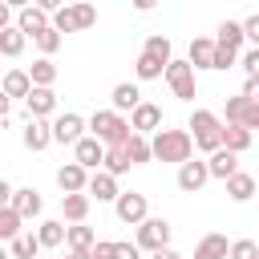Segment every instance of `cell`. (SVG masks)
<instances>
[{
    "mask_svg": "<svg viewBox=\"0 0 259 259\" xmlns=\"http://www.w3.org/2000/svg\"><path fill=\"white\" fill-rule=\"evenodd\" d=\"M186 130H190V138H194V146H198L202 154H219V150H223V130H227V121H223L219 113L194 109Z\"/></svg>",
    "mask_w": 259,
    "mask_h": 259,
    "instance_id": "6da1fadb",
    "label": "cell"
},
{
    "mask_svg": "<svg viewBox=\"0 0 259 259\" xmlns=\"http://www.w3.org/2000/svg\"><path fill=\"white\" fill-rule=\"evenodd\" d=\"M150 146H154V158H158V162H178V166H186L190 154H194L190 130H158V134L150 138Z\"/></svg>",
    "mask_w": 259,
    "mask_h": 259,
    "instance_id": "7a4b0ae2",
    "label": "cell"
},
{
    "mask_svg": "<svg viewBox=\"0 0 259 259\" xmlns=\"http://www.w3.org/2000/svg\"><path fill=\"white\" fill-rule=\"evenodd\" d=\"M89 130H93V138L105 142L109 150H113V146H125V142L134 138L130 117H121V113H113V109H97V113L89 117Z\"/></svg>",
    "mask_w": 259,
    "mask_h": 259,
    "instance_id": "3957f363",
    "label": "cell"
},
{
    "mask_svg": "<svg viewBox=\"0 0 259 259\" xmlns=\"http://www.w3.org/2000/svg\"><path fill=\"white\" fill-rule=\"evenodd\" d=\"M93 24H97V8L93 4H69V8L53 12V28L57 32H85Z\"/></svg>",
    "mask_w": 259,
    "mask_h": 259,
    "instance_id": "277c9868",
    "label": "cell"
},
{
    "mask_svg": "<svg viewBox=\"0 0 259 259\" xmlns=\"http://www.w3.org/2000/svg\"><path fill=\"white\" fill-rule=\"evenodd\" d=\"M142 251H150V255H158V251H166L170 247V223L166 219H146L142 227H138V239H134Z\"/></svg>",
    "mask_w": 259,
    "mask_h": 259,
    "instance_id": "5b68a950",
    "label": "cell"
},
{
    "mask_svg": "<svg viewBox=\"0 0 259 259\" xmlns=\"http://www.w3.org/2000/svg\"><path fill=\"white\" fill-rule=\"evenodd\" d=\"M16 28L24 36H40L45 28H53V12L45 4H20L16 8Z\"/></svg>",
    "mask_w": 259,
    "mask_h": 259,
    "instance_id": "8992f818",
    "label": "cell"
},
{
    "mask_svg": "<svg viewBox=\"0 0 259 259\" xmlns=\"http://www.w3.org/2000/svg\"><path fill=\"white\" fill-rule=\"evenodd\" d=\"M113 210H117V219H121L125 227H142V223L150 219L146 194H138V190H121V198L113 202Z\"/></svg>",
    "mask_w": 259,
    "mask_h": 259,
    "instance_id": "52a82bcc",
    "label": "cell"
},
{
    "mask_svg": "<svg viewBox=\"0 0 259 259\" xmlns=\"http://www.w3.org/2000/svg\"><path fill=\"white\" fill-rule=\"evenodd\" d=\"M227 125H243V130H259V101L251 97H227Z\"/></svg>",
    "mask_w": 259,
    "mask_h": 259,
    "instance_id": "ba28073f",
    "label": "cell"
},
{
    "mask_svg": "<svg viewBox=\"0 0 259 259\" xmlns=\"http://www.w3.org/2000/svg\"><path fill=\"white\" fill-rule=\"evenodd\" d=\"M166 85L174 89V97L194 101V65H190V61H170V69H166Z\"/></svg>",
    "mask_w": 259,
    "mask_h": 259,
    "instance_id": "9c48e42d",
    "label": "cell"
},
{
    "mask_svg": "<svg viewBox=\"0 0 259 259\" xmlns=\"http://www.w3.org/2000/svg\"><path fill=\"white\" fill-rule=\"evenodd\" d=\"M85 117L81 113H57L53 117V142H61V146H77L85 134Z\"/></svg>",
    "mask_w": 259,
    "mask_h": 259,
    "instance_id": "30bf717a",
    "label": "cell"
},
{
    "mask_svg": "<svg viewBox=\"0 0 259 259\" xmlns=\"http://www.w3.org/2000/svg\"><path fill=\"white\" fill-rule=\"evenodd\" d=\"M105 142H97V138H81L77 146H73V162L77 166H85V170H93L97 174V166H105Z\"/></svg>",
    "mask_w": 259,
    "mask_h": 259,
    "instance_id": "8fae6325",
    "label": "cell"
},
{
    "mask_svg": "<svg viewBox=\"0 0 259 259\" xmlns=\"http://www.w3.org/2000/svg\"><path fill=\"white\" fill-rule=\"evenodd\" d=\"M89 170L85 166H77V162H65L61 170H57V186L65 190V194H89Z\"/></svg>",
    "mask_w": 259,
    "mask_h": 259,
    "instance_id": "7c38bea8",
    "label": "cell"
},
{
    "mask_svg": "<svg viewBox=\"0 0 259 259\" xmlns=\"http://www.w3.org/2000/svg\"><path fill=\"white\" fill-rule=\"evenodd\" d=\"M206 182H210V166H206V162L190 158L186 166H178V190H186V194H198Z\"/></svg>",
    "mask_w": 259,
    "mask_h": 259,
    "instance_id": "4fadbf2b",
    "label": "cell"
},
{
    "mask_svg": "<svg viewBox=\"0 0 259 259\" xmlns=\"http://www.w3.org/2000/svg\"><path fill=\"white\" fill-rule=\"evenodd\" d=\"M130 125H134V134H142V138H146V134H158V130H162V109H158L154 101H142V105L130 113Z\"/></svg>",
    "mask_w": 259,
    "mask_h": 259,
    "instance_id": "5bb4252c",
    "label": "cell"
},
{
    "mask_svg": "<svg viewBox=\"0 0 259 259\" xmlns=\"http://www.w3.org/2000/svg\"><path fill=\"white\" fill-rule=\"evenodd\" d=\"M0 89H4V97H8V101H28V93H32L36 85H32L28 69H8V73H4V85H0Z\"/></svg>",
    "mask_w": 259,
    "mask_h": 259,
    "instance_id": "9a60e30c",
    "label": "cell"
},
{
    "mask_svg": "<svg viewBox=\"0 0 259 259\" xmlns=\"http://www.w3.org/2000/svg\"><path fill=\"white\" fill-rule=\"evenodd\" d=\"M24 109H28L32 121H45V117L57 113V93H53V89H32L28 101H24Z\"/></svg>",
    "mask_w": 259,
    "mask_h": 259,
    "instance_id": "2e32d148",
    "label": "cell"
},
{
    "mask_svg": "<svg viewBox=\"0 0 259 259\" xmlns=\"http://www.w3.org/2000/svg\"><path fill=\"white\" fill-rule=\"evenodd\" d=\"M20 138H24V146H28L32 154H40V150H49V146H53V125H49V121H32V117H28Z\"/></svg>",
    "mask_w": 259,
    "mask_h": 259,
    "instance_id": "e0dca14e",
    "label": "cell"
},
{
    "mask_svg": "<svg viewBox=\"0 0 259 259\" xmlns=\"http://www.w3.org/2000/svg\"><path fill=\"white\" fill-rule=\"evenodd\" d=\"M89 198H97V202H117V198H121L117 178H113L109 170H97V174L89 178Z\"/></svg>",
    "mask_w": 259,
    "mask_h": 259,
    "instance_id": "ac0fdd59",
    "label": "cell"
},
{
    "mask_svg": "<svg viewBox=\"0 0 259 259\" xmlns=\"http://www.w3.org/2000/svg\"><path fill=\"white\" fill-rule=\"evenodd\" d=\"M97 243H101V239L93 235V227H85V223L69 227V255H77V259H89V251H93Z\"/></svg>",
    "mask_w": 259,
    "mask_h": 259,
    "instance_id": "d6986e66",
    "label": "cell"
},
{
    "mask_svg": "<svg viewBox=\"0 0 259 259\" xmlns=\"http://www.w3.org/2000/svg\"><path fill=\"white\" fill-rule=\"evenodd\" d=\"M194 259H231V243H227V235H219V231L202 235L198 247H194Z\"/></svg>",
    "mask_w": 259,
    "mask_h": 259,
    "instance_id": "ffe728a7",
    "label": "cell"
},
{
    "mask_svg": "<svg viewBox=\"0 0 259 259\" xmlns=\"http://www.w3.org/2000/svg\"><path fill=\"white\" fill-rule=\"evenodd\" d=\"M109 101H113V113H134V109L142 105V89L130 85V81H121V85H113Z\"/></svg>",
    "mask_w": 259,
    "mask_h": 259,
    "instance_id": "44dd1931",
    "label": "cell"
},
{
    "mask_svg": "<svg viewBox=\"0 0 259 259\" xmlns=\"http://www.w3.org/2000/svg\"><path fill=\"white\" fill-rule=\"evenodd\" d=\"M20 219H36L40 214V206H45V198H40V190H32V186H24V190H16L12 194V202H8Z\"/></svg>",
    "mask_w": 259,
    "mask_h": 259,
    "instance_id": "7402d4cb",
    "label": "cell"
},
{
    "mask_svg": "<svg viewBox=\"0 0 259 259\" xmlns=\"http://www.w3.org/2000/svg\"><path fill=\"white\" fill-rule=\"evenodd\" d=\"M214 53H219V45H214L210 36H194V40H190V57H186V61H190L194 69H214Z\"/></svg>",
    "mask_w": 259,
    "mask_h": 259,
    "instance_id": "603a6c76",
    "label": "cell"
},
{
    "mask_svg": "<svg viewBox=\"0 0 259 259\" xmlns=\"http://www.w3.org/2000/svg\"><path fill=\"white\" fill-rule=\"evenodd\" d=\"M166 69H170V61H162V57H154V53H138V65H134V73H138V81H158V77H166Z\"/></svg>",
    "mask_w": 259,
    "mask_h": 259,
    "instance_id": "cb8c5ba5",
    "label": "cell"
},
{
    "mask_svg": "<svg viewBox=\"0 0 259 259\" xmlns=\"http://www.w3.org/2000/svg\"><path fill=\"white\" fill-rule=\"evenodd\" d=\"M206 166H210V178H223V182H231V178L239 174V154H231V150H219V154H210V158H206Z\"/></svg>",
    "mask_w": 259,
    "mask_h": 259,
    "instance_id": "d4e9b609",
    "label": "cell"
},
{
    "mask_svg": "<svg viewBox=\"0 0 259 259\" xmlns=\"http://www.w3.org/2000/svg\"><path fill=\"white\" fill-rule=\"evenodd\" d=\"M89 202H93L89 194H61V214L77 227V223H85V219H89Z\"/></svg>",
    "mask_w": 259,
    "mask_h": 259,
    "instance_id": "484cf974",
    "label": "cell"
},
{
    "mask_svg": "<svg viewBox=\"0 0 259 259\" xmlns=\"http://www.w3.org/2000/svg\"><path fill=\"white\" fill-rule=\"evenodd\" d=\"M247 40V32H243V20H223L219 24V36H214V45L219 49H231V53H239V45Z\"/></svg>",
    "mask_w": 259,
    "mask_h": 259,
    "instance_id": "4316f807",
    "label": "cell"
},
{
    "mask_svg": "<svg viewBox=\"0 0 259 259\" xmlns=\"http://www.w3.org/2000/svg\"><path fill=\"white\" fill-rule=\"evenodd\" d=\"M255 186H259V178H255V174H243V170H239V174H235V178L227 182V198H231V202H247V198L255 194Z\"/></svg>",
    "mask_w": 259,
    "mask_h": 259,
    "instance_id": "83f0119b",
    "label": "cell"
},
{
    "mask_svg": "<svg viewBox=\"0 0 259 259\" xmlns=\"http://www.w3.org/2000/svg\"><path fill=\"white\" fill-rule=\"evenodd\" d=\"M36 239H40V247H61V243H69V227L57 219H45L36 227Z\"/></svg>",
    "mask_w": 259,
    "mask_h": 259,
    "instance_id": "f1b7e54d",
    "label": "cell"
},
{
    "mask_svg": "<svg viewBox=\"0 0 259 259\" xmlns=\"http://www.w3.org/2000/svg\"><path fill=\"white\" fill-rule=\"evenodd\" d=\"M121 150H125L130 166H142V162H150V158H154V146H150V138H142V134H134Z\"/></svg>",
    "mask_w": 259,
    "mask_h": 259,
    "instance_id": "f546056e",
    "label": "cell"
},
{
    "mask_svg": "<svg viewBox=\"0 0 259 259\" xmlns=\"http://www.w3.org/2000/svg\"><path fill=\"white\" fill-rule=\"evenodd\" d=\"M28 77H32V85H36V89H53V81H57V65H53L49 57H40V61H32Z\"/></svg>",
    "mask_w": 259,
    "mask_h": 259,
    "instance_id": "4dcf8cb0",
    "label": "cell"
},
{
    "mask_svg": "<svg viewBox=\"0 0 259 259\" xmlns=\"http://www.w3.org/2000/svg\"><path fill=\"white\" fill-rule=\"evenodd\" d=\"M247 146H251V130H243V125H227V130H223V150L243 154Z\"/></svg>",
    "mask_w": 259,
    "mask_h": 259,
    "instance_id": "1f68e13d",
    "label": "cell"
},
{
    "mask_svg": "<svg viewBox=\"0 0 259 259\" xmlns=\"http://www.w3.org/2000/svg\"><path fill=\"white\" fill-rule=\"evenodd\" d=\"M24 40H28V36L12 24V28L0 32V53H4V57H20V53H24Z\"/></svg>",
    "mask_w": 259,
    "mask_h": 259,
    "instance_id": "d6a6232c",
    "label": "cell"
},
{
    "mask_svg": "<svg viewBox=\"0 0 259 259\" xmlns=\"http://www.w3.org/2000/svg\"><path fill=\"white\" fill-rule=\"evenodd\" d=\"M20 223H24V219H20V214H16L12 206H4V210H0V239L16 243V239L24 235V231H20Z\"/></svg>",
    "mask_w": 259,
    "mask_h": 259,
    "instance_id": "836d02e7",
    "label": "cell"
},
{
    "mask_svg": "<svg viewBox=\"0 0 259 259\" xmlns=\"http://www.w3.org/2000/svg\"><path fill=\"white\" fill-rule=\"evenodd\" d=\"M36 251H40V239H36L32 231H24V235L12 243V259H32Z\"/></svg>",
    "mask_w": 259,
    "mask_h": 259,
    "instance_id": "e575fe53",
    "label": "cell"
},
{
    "mask_svg": "<svg viewBox=\"0 0 259 259\" xmlns=\"http://www.w3.org/2000/svg\"><path fill=\"white\" fill-rule=\"evenodd\" d=\"M142 49H146V53H154V57H162V61H174V57H170V36H162V32H150Z\"/></svg>",
    "mask_w": 259,
    "mask_h": 259,
    "instance_id": "d590c367",
    "label": "cell"
},
{
    "mask_svg": "<svg viewBox=\"0 0 259 259\" xmlns=\"http://www.w3.org/2000/svg\"><path fill=\"white\" fill-rule=\"evenodd\" d=\"M105 170H109L113 178H121V174L130 170V158H125V150H121V146H113V150L105 154Z\"/></svg>",
    "mask_w": 259,
    "mask_h": 259,
    "instance_id": "8d00e7d4",
    "label": "cell"
},
{
    "mask_svg": "<svg viewBox=\"0 0 259 259\" xmlns=\"http://www.w3.org/2000/svg\"><path fill=\"white\" fill-rule=\"evenodd\" d=\"M32 40H36V49H40L45 57H53V53L61 49V32H57V28H45V32H40V36H32Z\"/></svg>",
    "mask_w": 259,
    "mask_h": 259,
    "instance_id": "74e56055",
    "label": "cell"
},
{
    "mask_svg": "<svg viewBox=\"0 0 259 259\" xmlns=\"http://www.w3.org/2000/svg\"><path fill=\"white\" fill-rule=\"evenodd\" d=\"M231 259H259V243L255 239H235L231 243Z\"/></svg>",
    "mask_w": 259,
    "mask_h": 259,
    "instance_id": "f35d334b",
    "label": "cell"
},
{
    "mask_svg": "<svg viewBox=\"0 0 259 259\" xmlns=\"http://www.w3.org/2000/svg\"><path fill=\"white\" fill-rule=\"evenodd\" d=\"M243 73H247V81H259V49L243 53Z\"/></svg>",
    "mask_w": 259,
    "mask_h": 259,
    "instance_id": "ab89813d",
    "label": "cell"
},
{
    "mask_svg": "<svg viewBox=\"0 0 259 259\" xmlns=\"http://www.w3.org/2000/svg\"><path fill=\"white\" fill-rule=\"evenodd\" d=\"M89 259H117V243H109V239H101L93 251H89Z\"/></svg>",
    "mask_w": 259,
    "mask_h": 259,
    "instance_id": "60d3db41",
    "label": "cell"
},
{
    "mask_svg": "<svg viewBox=\"0 0 259 259\" xmlns=\"http://www.w3.org/2000/svg\"><path fill=\"white\" fill-rule=\"evenodd\" d=\"M243 32H247V40H251V45H255V49H259V12H255V16H247V20H243Z\"/></svg>",
    "mask_w": 259,
    "mask_h": 259,
    "instance_id": "b9f144b4",
    "label": "cell"
},
{
    "mask_svg": "<svg viewBox=\"0 0 259 259\" xmlns=\"http://www.w3.org/2000/svg\"><path fill=\"white\" fill-rule=\"evenodd\" d=\"M235 61H239V53H231V49H219L214 53V69H231Z\"/></svg>",
    "mask_w": 259,
    "mask_h": 259,
    "instance_id": "7bdbcfd3",
    "label": "cell"
},
{
    "mask_svg": "<svg viewBox=\"0 0 259 259\" xmlns=\"http://www.w3.org/2000/svg\"><path fill=\"white\" fill-rule=\"evenodd\" d=\"M117 259H142V247L138 243H117Z\"/></svg>",
    "mask_w": 259,
    "mask_h": 259,
    "instance_id": "ee69618b",
    "label": "cell"
},
{
    "mask_svg": "<svg viewBox=\"0 0 259 259\" xmlns=\"http://www.w3.org/2000/svg\"><path fill=\"white\" fill-rule=\"evenodd\" d=\"M243 97H251V101H259V81H247V85H243Z\"/></svg>",
    "mask_w": 259,
    "mask_h": 259,
    "instance_id": "f6af8a7d",
    "label": "cell"
},
{
    "mask_svg": "<svg viewBox=\"0 0 259 259\" xmlns=\"http://www.w3.org/2000/svg\"><path fill=\"white\" fill-rule=\"evenodd\" d=\"M150 259H182V255H178V251H170V247H166V251H158V255H150Z\"/></svg>",
    "mask_w": 259,
    "mask_h": 259,
    "instance_id": "bcb514c9",
    "label": "cell"
},
{
    "mask_svg": "<svg viewBox=\"0 0 259 259\" xmlns=\"http://www.w3.org/2000/svg\"><path fill=\"white\" fill-rule=\"evenodd\" d=\"M61 259H77V255H61Z\"/></svg>",
    "mask_w": 259,
    "mask_h": 259,
    "instance_id": "7dc6e473",
    "label": "cell"
}]
</instances>
